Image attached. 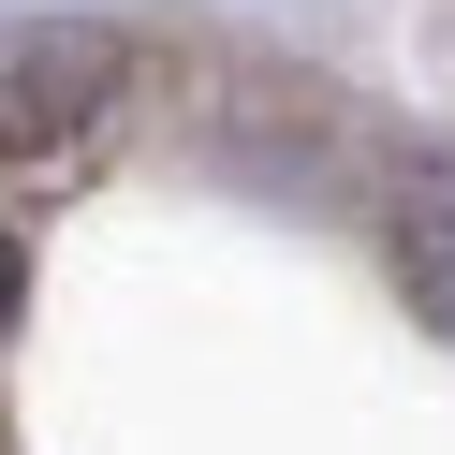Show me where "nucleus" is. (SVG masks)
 Here are the masks:
<instances>
[{
	"mask_svg": "<svg viewBox=\"0 0 455 455\" xmlns=\"http://www.w3.org/2000/svg\"><path fill=\"white\" fill-rule=\"evenodd\" d=\"M411 279H426V308L455 323V177H426V191H411Z\"/></svg>",
	"mask_w": 455,
	"mask_h": 455,
	"instance_id": "nucleus-1",
	"label": "nucleus"
}]
</instances>
